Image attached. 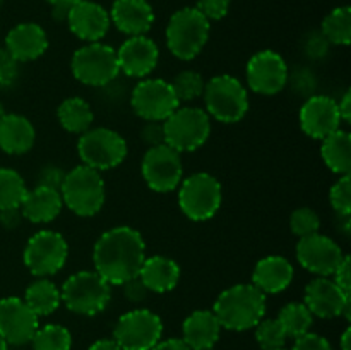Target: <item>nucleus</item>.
<instances>
[{
	"instance_id": "de8ad7c7",
	"label": "nucleus",
	"mask_w": 351,
	"mask_h": 350,
	"mask_svg": "<svg viewBox=\"0 0 351 350\" xmlns=\"http://www.w3.org/2000/svg\"><path fill=\"white\" fill-rule=\"evenodd\" d=\"M21 220H23L21 208H9L0 211V223H2L7 230L16 229V226L21 223Z\"/></svg>"
},
{
	"instance_id": "dca6fc26",
	"label": "nucleus",
	"mask_w": 351,
	"mask_h": 350,
	"mask_svg": "<svg viewBox=\"0 0 351 350\" xmlns=\"http://www.w3.org/2000/svg\"><path fill=\"white\" fill-rule=\"evenodd\" d=\"M297 259L302 266L317 277H332L345 259L341 247L329 237L312 233L297 244Z\"/></svg>"
},
{
	"instance_id": "a18cd8bd",
	"label": "nucleus",
	"mask_w": 351,
	"mask_h": 350,
	"mask_svg": "<svg viewBox=\"0 0 351 350\" xmlns=\"http://www.w3.org/2000/svg\"><path fill=\"white\" fill-rule=\"evenodd\" d=\"M147 294H149V290L144 287V283L141 281L139 277L130 278V280H127L125 283H123V295H125L127 301L139 304V302L146 301Z\"/></svg>"
},
{
	"instance_id": "c85d7f7f",
	"label": "nucleus",
	"mask_w": 351,
	"mask_h": 350,
	"mask_svg": "<svg viewBox=\"0 0 351 350\" xmlns=\"http://www.w3.org/2000/svg\"><path fill=\"white\" fill-rule=\"evenodd\" d=\"M321 156L331 172L348 175L351 170V136L348 130L338 129L322 139Z\"/></svg>"
},
{
	"instance_id": "13d9d810",
	"label": "nucleus",
	"mask_w": 351,
	"mask_h": 350,
	"mask_svg": "<svg viewBox=\"0 0 351 350\" xmlns=\"http://www.w3.org/2000/svg\"><path fill=\"white\" fill-rule=\"evenodd\" d=\"M5 115V108H3V105H2V102H0V119H2V117Z\"/></svg>"
},
{
	"instance_id": "9d476101",
	"label": "nucleus",
	"mask_w": 351,
	"mask_h": 350,
	"mask_svg": "<svg viewBox=\"0 0 351 350\" xmlns=\"http://www.w3.org/2000/svg\"><path fill=\"white\" fill-rule=\"evenodd\" d=\"M82 165L95 170H112L127 156V143L119 132L106 127L89 129L77 141Z\"/></svg>"
},
{
	"instance_id": "052dcab7",
	"label": "nucleus",
	"mask_w": 351,
	"mask_h": 350,
	"mask_svg": "<svg viewBox=\"0 0 351 350\" xmlns=\"http://www.w3.org/2000/svg\"><path fill=\"white\" fill-rule=\"evenodd\" d=\"M204 350H213V349H204Z\"/></svg>"
},
{
	"instance_id": "ddd939ff",
	"label": "nucleus",
	"mask_w": 351,
	"mask_h": 350,
	"mask_svg": "<svg viewBox=\"0 0 351 350\" xmlns=\"http://www.w3.org/2000/svg\"><path fill=\"white\" fill-rule=\"evenodd\" d=\"M132 108L146 122H163L180 106L171 82L165 79H143L132 91Z\"/></svg>"
},
{
	"instance_id": "a19ab883",
	"label": "nucleus",
	"mask_w": 351,
	"mask_h": 350,
	"mask_svg": "<svg viewBox=\"0 0 351 350\" xmlns=\"http://www.w3.org/2000/svg\"><path fill=\"white\" fill-rule=\"evenodd\" d=\"M232 0H197L195 9L208 21H219L228 14Z\"/></svg>"
},
{
	"instance_id": "f8f14e48",
	"label": "nucleus",
	"mask_w": 351,
	"mask_h": 350,
	"mask_svg": "<svg viewBox=\"0 0 351 350\" xmlns=\"http://www.w3.org/2000/svg\"><path fill=\"white\" fill-rule=\"evenodd\" d=\"M67 256L69 246L64 235L53 230H41L27 240L23 259L31 273L45 278L58 273L67 263Z\"/></svg>"
},
{
	"instance_id": "aec40b11",
	"label": "nucleus",
	"mask_w": 351,
	"mask_h": 350,
	"mask_svg": "<svg viewBox=\"0 0 351 350\" xmlns=\"http://www.w3.org/2000/svg\"><path fill=\"white\" fill-rule=\"evenodd\" d=\"M120 72L129 78H146L154 71L160 58V50L156 43L146 34L129 36L117 50Z\"/></svg>"
},
{
	"instance_id": "e433bc0d",
	"label": "nucleus",
	"mask_w": 351,
	"mask_h": 350,
	"mask_svg": "<svg viewBox=\"0 0 351 350\" xmlns=\"http://www.w3.org/2000/svg\"><path fill=\"white\" fill-rule=\"evenodd\" d=\"M287 338V333L278 319H261L256 325V340L263 350L281 349Z\"/></svg>"
},
{
	"instance_id": "412c9836",
	"label": "nucleus",
	"mask_w": 351,
	"mask_h": 350,
	"mask_svg": "<svg viewBox=\"0 0 351 350\" xmlns=\"http://www.w3.org/2000/svg\"><path fill=\"white\" fill-rule=\"evenodd\" d=\"M67 24L79 40L95 43L108 33L112 21L105 7L91 0H81L69 9Z\"/></svg>"
},
{
	"instance_id": "f704fd0d",
	"label": "nucleus",
	"mask_w": 351,
	"mask_h": 350,
	"mask_svg": "<svg viewBox=\"0 0 351 350\" xmlns=\"http://www.w3.org/2000/svg\"><path fill=\"white\" fill-rule=\"evenodd\" d=\"M31 343L33 350H71L72 336L64 326L45 325L36 329Z\"/></svg>"
},
{
	"instance_id": "473e14b6",
	"label": "nucleus",
	"mask_w": 351,
	"mask_h": 350,
	"mask_svg": "<svg viewBox=\"0 0 351 350\" xmlns=\"http://www.w3.org/2000/svg\"><path fill=\"white\" fill-rule=\"evenodd\" d=\"M322 36L332 45H348L351 40V9L336 7L322 21Z\"/></svg>"
},
{
	"instance_id": "8fccbe9b",
	"label": "nucleus",
	"mask_w": 351,
	"mask_h": 350,
	"mask_svg": "<svg viewBox=\"0 0 351 350\" xmlns=\"http://www.w3.org/2000/svg\"><path fill=\"white\" fill-rule=\"evenodd\" d=\"M151 350H191L187 343L182 338H168L163 342H158Z\"/></svg>"
},
{
	"instance_id": "bb28decb",
	"label": "nucleus",
	"mask_w": 351,
	"mask_h": 350,
	"mask_svg": "<svg viewBox=\"0 0 351 350\" xmlns=\"http://www.w3.org/2000/svg\"><path fill=\"white\" fill-rule=\"evenodd\" d=\"M36 130L24 115L5 113L0 119V150L9 154H24L33 148Z\"/></svg>"
},
{
	"instance_id": "09e8293b",
	"label": "nucleus",
	"mask_w": 351,
	"mask_h": 350,
	"mask_svg": "<svg viewBox=\"0 0 351 350\" xmlns=\"http://www.w3.org/2000/svg\"><path fill=\"white\" fill-rule=\"evenodd\" d=\"M328 43H329V41L326 40L324 36H322V33L321 34H312V38L308 40V45H307L308 54L317 55V57H319V55L326 54V51H328Z\"/></svg>"
},
{
	"instance_id": "5701e85b",
	"label": "nucleus",
	"mask_w": 351,
	"mask_h": 350,
	"mask_svg": "<svg viewBox=\"0 0 351 350\" xmlns=\"http://www.w3.org/2000/svg\"><path fill=\"white\" fill-rule=\"evenodd\" d=\"M110 21L122 33L141 36L153 26L154 12L147 0H115L110 10Z\"/></svg>"
},
{
	"instance_id": "f03ea898",
	"label": "nucleus",
	"mask_w": 351,
	"mask_h": 350,
	"mask_svg": "<svg viewBox=\"0 0 351 350\" xmlns=\"http://www.w3.org/2000/svg\"><path fill=\"white\" fill-rule=\"evenodd\" d=\"M213 312L221 328L245 331L256 328L266 312V294L252 283H239L226 288L216 299Z\"/></svg>"
},
{
	"instance_id": "680f3d73",
	"label": "nucleus",
	"mask_w": 351,
	"mask_h": 350,
	"mask_svg": "<svg viewBox=\"0 0 351 350\" xmlns=\"http://www.w3.org/2000/svg\"><path fill=\"white\" fill-rule=\"evenodd\" d=\"M0 2H2V0H0Z\"/></svg>"
},
{
	"instance_id": "ea45409f",
	"label": "nucleus",
	"mask_w": 351,
	"mask_h": 350,
	"mask_svg": "<svg viewBox=\"0 0 351 350\" xmlns=\"http://www.w3.org/2000/svg\"><path fill=\"white\" fill-rule=\"evenodd\" d=\"M19 78V62L12 58V55L0 48V89L12 88Z\"/></svg>"
},
{
	"instance_id": "f257e3e1",
	"label": "nucleus",
	"mask_w": 351,
	"mask_h": 350,
	"mask_svg": "<svg viewBox=\"0 0 351 350\" xmlns=\"http://www.w3.org/2000/svg\"><path fill=\"white\" fill-rule=\"evenodd\" d=\"M146 259L143 235L132 226H113L95 244L93 263L95 271L110 285H123L137 277Z\"/></svg>"
},
{
	"instance_id": "0eeeda50",
	"label": "nucleus",
	"mask_w": 351,
	"mask_h": 350,
	"mask_svg": "<svg viewBox=\"0 0 351 350\" xmlns=\"http://www.w3.org/2000/svg\"><path fill=\"white\" fill-rule=\"evenodd\" d=\"M165 144L178 153H191L204 146L211 134V117L195 106H178L163 120Z\"/></svg>"
},
{
	"instance_id": "7c9ffc66",
	"label": "nucleus",
	"mask_w": 351,
	"mask_h": 350,
	"mask_svg": "<svg viewBox=\"0 0 351 350\" xmlns=\"http://www.w3.org/2000/svg\"><path fill=\"white\" fill-rule=\"evenodd\" d=\"M24 302L27 307L40 318V316H48L55 312L60 305V290L57 285L51 283L47 278H40V280L33 281L29 287L26 288L24 294Z\"/></svg>"
},
{
	"instance_id": "4be33fe9",
	"label": "nucleus",
	"mask_w": 351,
	"mask_h": 350,
	"mask_svg": "<svg viewBox=\"0 0 351 350\" xmlns=\"http://www.w3.org/2000/svg\"><path fill=\"white\" fill-rule=\"evenodd\" d=\"M47 33L36 23L17 24L5 36V50L17 62L36 60L47 51Z\"/></svg>"
},
{
	"instance_id": "a211bd4d",
	"label": "nucleus",
	"mask_w": 351,
	"mask_h": 350,
	"mask_svg": "<svg viewBox=\"0 0 351 350\" xmlns=\"http://www.w3.org/2000/svg\"><path fill=\"white\" fill-rule=\"evenodd\" d=\"M304 304L319 318H351V294L343 292L329 277H319L307 285Z\"/></svg>"
},
{
	"instance_id": "4468645a",
	"label": "nucleus",
	"mask_w": 351,
	"mask_h": 350,
	"mask_svg": "<svg viewBox=\"0 0 351 350\" xmlns=\"http://www.w3.org/2000/svg\"><path fill=\"white\" fill-rule=\"evenodd\" d=\"M141 174L154 192H171L178 187L184 174L180 153L168 144L149 148L143 156Z\"/></svg>"
},
{
	"instance_id": "6ab92c4d",
	"label": "nucleus",
	"mask_w": 351,
	"mask_h": 350,
	"mask_svg": "<svg viewBox=\"0 0 351 350\" xmlns=\"http://www.w3.org/2000/svg\"><path fill=\"white\" fill-rule=\"evenodd\" d=\"M338 102L324 95L311 96L300 108V127L308 137L324 139L335 130L341 129Z\"/></svg>"
},
{
	"instance_id": "423d86ee",
	"label": "nucleus",
	"mask_w": 351,
	"mask_h": 350,
	"mask_svg": "<svg viewBox=\"0 0 351 350\" xmlns=\"http://www.w3.org/2000/svg\"><path fill=\"white\" fill-rule=\"evenodd\" d=\"M60 299L75 314L96 316L112 301V285L96 271H79L65 280Z\"/></svg>"
},
{
	"instance_id": "cd10ccee",
	"label": "nucleus",
	"mask_w": 351,
	"mask_h": 350,
	"mask_svg": "<svg viewBox=\"0 0 351 350\" xmlns=\"http://www.w3.org/2000/svg\"><path fill=\"white\" fill-rule=\"evenodd\" d=\"M137 277L149 292L165 294L177 287L180 280V266L167 256L146 257Z\"/></svg>"
},
{
	"instance_id": "c03bdc74",
	"label": "nucleus",
	"mask_w": 351,
	"mask_h": 350,
	"mask_svg": "<svg viewBox=\"0 0 351 350\" xmlns=\"http://www.w3.org/2000/svg\"><path fill=\"white\" fill-rule=\"evenodd\" d=\"M141 137H143L144 143L149 144V148L165 144L163 122H154V120L146 122V126H144L143 130H141Z\"/></svg>"
},
{
	"instance_id": "393cba45",
	"label": "nucleus",
	"mask_w": 351,
	"mask_h": 350,
	"mask_svg": "<svg viewBox=\"0 0 351 350\" xmlns=\"http://www.w3.org/2000/svg\"><path fill=\"white\" fill-rule=\"evenodd\" d=\"M62 206H64V201H62L60 191L45 187V185H36L26 192L19 208L23 218L33 223H48L53 222L60 215Z\"/></svg>"
},
{
	"instance_id": "20e7f679",
	"label": "nucleus",
	"mask_w": 351,
	"mask_h": 350,
	"mask_svg": "<svg viewBox=\"0 0 351 350\" xmlns=\"http://www.w3.org/2000/svg\"><path fill=\"white\" fill-rule=\"evenodd\" d=\"M209 21L195 7H185L170 17L167 26V47L180 60H192L208 43Z\"/></svg>"
},
{
	"instance_id": "6e6d98bb",
	"label": "nucleus",
	"mask_w": 351,
	"mask_h": 350,
	"mask_svg": "<svg viewBox=\"0 0 351 350\" xmlns=\"http://www.w3.org/2000/svg\"><path fill=\"white\" fill-rule=\"evenodd\" d=\"M47 2H50L51 5H67V7H71V5H74V3L81 2V0H47Z\"/></svg>"
},
{
	"instance_id": "39448f33",
	"label": "nucleus",
	"mask_w": 351,
	"mask_h": 350,
	"mask_svg": "<svg viewBox=\"0 0 351 350\" xmlns=\"http://www.w3.org/2000/svg\"><path fill=\"white\" fill-rule=\"evenodd\" d=\"M206 113L223 124H237L249 112V95L242 82L228 74L216 75L204 86Z\"/></svg>"
},
{
	"instance_id": "2eb2a0df",
	"label": "nucleus",
	"mask_w": 351,
	"mask_h": 350,
	"mask_svg": "<svg viewBox=\"0 0 351 350\" xmlns=\"http://www.w3.org/2000/svg\"><path fill=\"white\" fill-rule=\"evenodd\" d=\"M250 89L259 95H278L288 82V65L280 54L263 50L252 55L245 69Z\"/></svg>"
},
{
	"instance_id": "1a4fd4ad",
	"label": "nucleus",
	"mask_w": 351,
	"mask_h": 350,
	"mask_svg": "<svg viewBox=\"0 0 351 350\" xmlns=\"http://www.w3.org/2000/svg\"><path fill=\"white\" fill-rule=\"evenodd\" d=\"M223 192L218 178L206 172L191 175L178 189V205L182 213L192 222H206L218 213Z\"/></svg>"
},
{
	"instance_id": "c756f323",
	"label": "nucleus",
	"mask_w": 351,
	"mask_h": 350,
	"mask_svg": "<svg viewBox=\"0 0 351 350\" xmlns=\"http://www.w3.org/2000/svg\"><path fill=\"white\" fill-rule=\"evenodd\" d=\"M57 117L60 126L72 134H84L86 130L91 129V124L95 120V113L89 103L77 96L62 102L57 110Z\"/></svg>"
},
{
	"instance_id": "7ed1b4c3",
	"label": "nucleus",
	"mask_w": 351,
	"mask_h": 350,
	"mask_svg": "<svg viewBox=\"0 0 351 350\" xmlns=\"http://www.w3.org/2000/svg\"><path fill=\"white\" fill-rule=\"evenodd\" d=\"M64 205L77 216H95L105 205V180L86 165L72 168L60 185Z\"/></svg>"
},
{
	"instance_id": "79ce46f5",
	"label": "nucleus",
	"mask_w": 351,
	"mask_h": 350,
	"mask_svg": "<svg viewBox=\"0 0 351 350\" xmlns=\"http://www.w3.org/2000/svg\"><path fill=\"white\" fill-rule=\"evenodd\" d=\"M291 350H332V347L324 336L308 331L305 335L295 338L293 349Z\"/></svg>"
},
{
	"instance_id": "b1692460",
	"label": "nucleus",
	"mask_w": 351,
	"mask_h": 350,
	"mask_svg": "<svg viewBox=\"0 0 351 350\" xmlns=\"http://www.w3.org/2000/svg\"><path fill=\"white\" fill-rule=\"evenodd\" d=\"M295 270L288 259L281 256L263 257L252 273V285L263 294H280L293 281Z\"/></svg>"
},
{
	"instance_id": "9b49d317",
	"label": "nucleus",
	"mask_w": 351,
	"mask_h": 350,
	"mask_svg": "<svg viewBox=\"0 0 351 350\" xmlns=\"http://www.w3.org/2000/svg\"><path fill=\"white\" fill-rule=\"evenodd\" d=\"M163 335V321L149 309H134L117 321L113 340L122 350H151Z\"/></svg>"
},
{
	"instance_id": "603ef678",
	"label": "nucleus",
	"mask_w": 351,
	"mask_h": 350,
	"mask_svg": "<svg viewBox=\"0 0 351 350\" xmlns=\"http://www.w3.org/2000/svg\"><path fill=\"white\" fill-rule=\"evenodd\" d=\"M88 350H122L113 338H103L93 343Z\"/></svg>"
},
{
	"instance_id": "6e6552de",
	"label": "nucleus",
	"mask_w": 351,
	"mask_h": 350,
	"mask_svg": "<svg viewBox=\"0 0 351 350\" xmlns=\"http://www.w3.org/2000/svg\"><path fill=\"white\" fill-rule=\"evenodd\" d=\"M71 69L74 78L86 86H101L115 81L120 74L117 50L110 45L88 43L72 55Z\"/></svg>"
},
{
	"instance_id": "4d7b16f0",
	"label": "nucleus",
	"mask_w": 351,
	"mask_h": 350,
	"mask_svg": "<svg viewBox=\"0 0 351 350\" xmlns=\"http://www.w3.org/2000/svg\"><path fill=\"white\" fill-rule=\"evenodd\" d=\"M0 350H9V345H7V342L2 336H0Z\"/></svg>"
},
{
	"instance_id": "37998d69",
	"label": "nucleus",
	"mask_w": 351,
	"mask_h": 350,
	"mask_svg": "<svg viewBox=\"0 0 351 350\" xmlns=\"http://www.w3.org/2000/svg\"><path fill=\"white\" fill-rule=\"evenodd\" d=\"M65 172L62 168L55 167V165H47L43 170L40 172V180H38V185H45V187H51L60 191V185L64 182Z\"/></svg>"
},
{
	"instance_id": "864d4df0",
	"label": "nucleus",
	"mask_w": 351,
	"mask_h": 350,
	"mask_svg": "<svg viewBox=\"0 0 351 350\" xmlns=\"http://www.w3.org/2000/svg\"><path fill=\"white\" fill-rule=\"evenodd\" d=\"M53 7V17L57 21H67V16H69V9L71 7L67 5H51Z\"/></svg>"
},
{
	"instance_id": "a878e982",
	"label": "nucleus",
	"mask_w": 351,
	"mask_h": 350,
	"mask_svg": "<svg viewBox=\"0 0 351 350\" xmlns=\"http://www.w3.org/2000/svg\"><path fill=\"white\" fill-rule=\"evenodd\" d=\"M182 340L189 345L191 350L213 349L218 342L221 325L213 311H194L182 326Z\"/></svg>"
},
{
	"instance_id": "49530a36",
	"label": "nucleus",
	"mask_w": 351,
	"mask_h": 350,
	"mask_svg": "<svg viewBox=\"0 0 351 350\" xmlns=\"http://www.w3.org/2000/svg\"><path fill=\"white\" fill-rule=\"evenodd\" d=\"M332 281L341 288L346 294H351V263L350 256H345V259L341 261L336 271L332 273Z\"/></svg>"
},
{
	"instance_id": "3c124183",
	"label": "nucleus",
	"mask_w": 351,
	"mask_h": 350,
	"mask_svg": "<svg viewBox=\"0 0 351 350\" xmlns=\"http://www.w3.org/2000/svg\"><path fill=\"white\" fill-rule=\"evenodd\" d=\"M338 110H339V117H341V122H350L351 119V93L346 91L343 95L341 102L338 103Z\"/></svg>"
},
{
	"instance_id": "5fc2aeb1",
	"label": "nucleus",
	"mask_w": 351,
	"mask_h": 350,
	"mask_svg": "<svg viewBox=\"0 0 351 350\" xmlns=\"http://www.w3.org/2000/svg\"><path fill=\"white\" fill-rule=\"evenodd\" d=\"M341 350H351V328H346L341 336Z\"/></svg>"
},
{
	"instance_id": "72a5a7b5",
	"label": "nucleus",
	"mask_w": 351,
	"mask_h": 350,
	"mask_svg": "<svg viewBox=\"0 0 351 350\" xmlns=\"http://www.w3.org/2000/svg\"><path fill=\"white\" fill-rule=\"evenodd\" d=\"M26 192V182L16 170L0 168V211L19 208Z\"/></svg>"
},
{
	"instance_id": "4c0bfd02",
	"label": "nucleus",
	"mask_w": 351,
	"mask_h": 350,
	"mask_svg": "<svg viewBox=\"0 0 351 350\" xmlns=\"http://www.w3.org/2000/svg\"><path fill=\"white\" fill-rule=\"evenodd\" d=\"M290 229L295 235L304 239V237L319 232V229H321V218H319V215L314 209L298 208L291 213Z\"/></svg>"
},
{
	"instance_id": "2f4dec72",
	"label": "nucleus",
	"mask_w": 351,
	"mask_h": 350,
	"mask_svg": "<svg viewBox=\"0 0 351 350\" xmlns=\"http://www.w3.org/2000/svg\"><path fill=\"white\" fill-rule=\"evenodd\" d=\"M276 319L281 323L288 338H298V336L308 333L312 323H314V316L302 302H290L285 305Z\"/></svg>"
},
{
	"instance_id": "bf43d9fd",
	"label": "nucleus",
	"mask_w": 351,
	"mask_h": 350,
	"mask_svg": "<svg viewBox=\"0 0 351 350\" xmlns=\"http://www.w3.org/2000/svg\"><path fill=\"white\" fill-rule=\"evenodd\" d=\"M271 350H285V349H283V347H281V349H271Z\"/></svg>"
},
{
	"instance_id": "58836bf2",
	"label": "nucleus",
	"mask_w": 351,
	"mask_h": 350,
	"mask_svg": "<svg viewBox=\"0 0 351 350\" xmlns=\"http://www.w3.org/2000/svg\"><path fill=\"white\" fill-rule=\"evenodd\" d=\"M329 199H331V206L335 208V211L339 216H343V218H348L351 213L350 174L341 175V178H338V182H335V185L331 187V192H329Z\"/></svg>"
},
{
	"instance_id": "c9c22d12",
	"label": "nucleus",
	"mask_w": 351,
	"mask_h": 350,
	"mask_svg": "<svg viewBox=\"0 0 351 350\" xmlns=\"http://www.w3.org/2000/svg\"><path fill=\"white\" fill-rule=\"evenodd\" d=\"M204 79L199 72L194 71H184L173 79L171 88H173L175 95H177L178 102H192V100L199 98L204 93Z\"/></svg>"
},
{
	"instance_id": "f3484780",
	"label": "nucleus",
	"mask_w": 351,
	"mask_h": 350,
	"mask_svg": "<svg viewBox=\"0 0 351 350\" xmlns=\"http://www.w3.org/2000/svg\"><path fill=\"white\" fill-rule=\"evenodd\" d=\"M38 328V316L27 307L24 299H0V336L7 345H26Z\"/></svg>"
}]
</instances>
